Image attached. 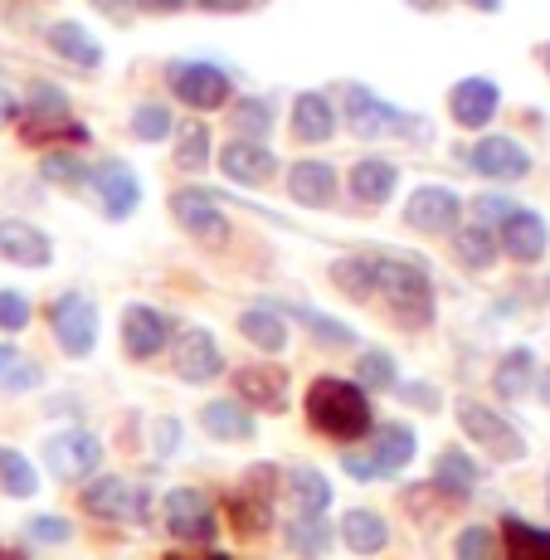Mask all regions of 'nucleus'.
I'll return each instance as SVG.
<instances>
[{
    "instance_id": "f257e3e1",
    "label": "nucleus",
    "mask_w": 550,
    "mask_h": 560,
    "mask_svg": "<svg viewBox=\"0 0 550 560\" xmlns=\"http://www.w3.org/2000/svg\"><path fill=\"white\" fill-rule=\"evenodd\" d=\"M375 298L385 303L395 327L405 331H424L438 317L434 278H429L424 258L414 254H375Z\"/></svg>"
},
{
    "instance_id": "f03ea898",
    "label": "nucleus",
    "mask_w": 550,
    "mask_h": 560,
    "mask_svg": "<svg viewBox=\"0 0 550 560\" xmlns=\"http://www.w3.org/2000/svg\"><path fill=\"white\" fill-rule=\"evenodd\" d=\"M302 409H307V424L317 429L321 439H337V444H361L375 429V409L371 395L361 390L347 375H317L302 395Z\"/></svg>"
},
{
    "instance_id": "7ed1b4c3",
    "label": "nucleus",
    "mask_w": 550,
    "mask_h": 560,
    "mask_svg": "<svg viewBox=\"0 0 550 560\" xmlns=\"http://www.w3.org/2000/svg\"><path fill=\"white\" fill-rule=\"evenodd\" d=\"M414 454H419V439L409 424H375L361 444H351L347 454H341V468H347V478H355V482H381V478L405 472L409 463H414Z\"/></svg>"
},
{
    "instance_id": "20e7f679",
    "label": "nucleus",
    "mask_w": 550,
    "mask_h": 560,
    "mask_svg": "<svg viewBox=\"0 0 550 560\" xmlns=\"http://www.w3.org/2000/svg\"><path fill=\"white\" fill-rule=\"evenodd\" d=\"M341 113H347L351 132L365 137V142H375V137H414V142H424V137H429L424 117H409L405 107L375 98L365 83H351V89H347V107H341Z\"/></svg>"
},
{
    "instance_id": "39448f33",
    "label": "nucleus",
    "mask_w": 550,
    "mask_h": 560,
    "mask_svg": "<svg viewBox=\"0 0 550 560\" xmlns=\"http://www.w3.org/2000/svg\"><path fill=\"white\" fill-rule=\"evenodd\" d=\"M453 415H458V429H463V434H468L472 444H478L492 463H522V458H526L522 429H516L506 415H498L492 405H482V400H472V395H463V400L453 405Z\"/></svg>"
},
{
    "instance_id": "423d86ee",
    "label": "nucleus",
    "mask_w": 550,
    "mask_h": 560,
    "mask_svg": "<svg viewBox=\"0 0 550 560\" xmlns=\"http://www.w3.org/2000/svg\"><path fill=\"white\" fill-rule=\"evenodd\" d=\"M278 508V468L273 463H254L239 478V488L230 492V522L239 536H264L273 526Z\"/></svg>"
},
{
    "instance_id": "0eeeda50",
    "label": "nucleus",
    "mask_w": 550,
    "mask_h": 560,
    "mask_svg": "<svg viewBox=\"0 0 550 560\" xmlns=\"http://www.w3.org/2000/svg\"><path fill=\"white\" fill-rule=\"evenodd\" d=\"M83 512L98 516V522H147L151 512V492L142 482L122 478V472H98V478L83 482Z\"/></svg>"
},
{
    "instance_id": "6e6552de",
    "label": "nucleus",
    "mask_w": 550,
    "mask_h": 560,
    "mask_svg": "<svg viewBox=\"0 0 550 560\" xmlns=\"http://www.w3.org/2000/svg\"><path fill=\"white\" fill-rule=\"evenodd\" d=\"M49 327L63 357L73 361L93 357V347H98V303L89 293H79V288H69V293H59L49 303Z\"/></svg>"
},
{
    "instance_id": "1a4fd4ad",
    "label": "nucleus",
    "mask_w": 550,
    "mask_h": 560,
    "mask_svg": "<svg viewBox=\"0 0 550 560\" xmlns=\"http://www.w3.org/2000/svg\"><path fill=\"white\" fill-rule=\"evenodd\" d=\"M161 516H166V532L176 536L180 546H190V551L214 546V536H220V516H214L210 498H204L200 488H171L166 498H161Z\"/></svg>"
},
{
    "instance_id": "9d476101",
    "label": "nucleus",
    "mask_w": 550,
    "mask_h": 560,
    "mask_svg": "<svg viewBox=\"0 0 550 560\" xmlns=\"http://www.w3.org/2000/svg\"><path fill=\"white\" fill-rule=\"evenodd\" d=\"M45 468L59 482H89L103 468V439L93 429H59L45 439Z\"/></svg>"
},
{
    "instance_id": "9b49d317",
    "label": "nucleus",
    "mask_w": 550,
    "mask_h": 560,
    "mask_svg": "<svg viewBox=\"0 0 550 560\" xmlns=\"http://www.w3.org/2000/svg\"><path fill=\"white\" fill-rule=\"evenodd\" d=\"M166 83H171V93H176L186 107H196V113H214V107H224L234 93L230 73H224L220 63H204V59H176L166 69Z\"/></svg>"
},
{
    "instance_id": "f8f14e48",
    "label": "nucleus",
    "mask_w": 550,
    "mask_h": 560,
    "mask_svg": "<svg viewBox=\"0 0 550 560\" xmlns=\"http://www.w3.org/2000/svg\"><path fill=\"white\" fill-rule=\"evenodd\" d=\"M89 190L98 196V210L117 224L127 214H137V205H142V180L122 156H103L98 166H89Z\"/></svg>"
},
{
    "instance_id": "ddd939ff",
    "label": "nucleus",
    "mask_w": 550,
    "mask_h": 560,
    "mask_svg": "<svg viewBox=\"0 0 550 560\" xmlns=\"http://www.w3.org/2000/svg\"><path fill=\"white\" fill-rule=\"evenodd\" d=\"M171 214L176 224L200 244H224L230 240V214L220 210V196L214 190H200V186H186L171 196Z\"/></svg>"
},
{
    "instance_id": "4468645a",
    "label": "nucleus",
    "mask_w": 550,
    "mask_h": 560,
    "mask_svg": "<svg viewBox=\"0 0 550 560\" xmlns=\"http://www.w3.org/2000/svg\"><path fill=\"white\" fill-rule=\"evenodd\" d=\"M171 365H176V375L186 385H210L224 375V351H220V341H214V331L190 327L171 341Z\"/></svg>"
},
{
    "instance_id": "2eb2a0df",
    "label": "nucleus",
    "mask_w": 550,
    "mask_h": 560,
    "mask_svg": "<svg viewBox=\"0 0 550 560\" xmlns=\"http://www.w3.org/2000/svg\"><path fill=\"white\" fill-rule=\"evenodd\" d=\"M405 224L414 234H453L463 224V200L448 186H419L405 200Z\"/></svg>"
},
{
    "instance_id": "dca6fc26",
    "label": "nucleus",
    "mask_w": 550,
    "mask_h": 560,
    "mask_svg": "<svg viewBox=\"0 0 550 560\" xmlns=\"http://www.w3.org/2000/svg\"><path fill=\"white\" fill-rule=\"evenodd\" d=\"M463 166H472L488 180H522L531 176V152H526L516 137H482L463 152Z\"/></svg>"
},
{
    "instance_id": "f3484780",
    "label": "nucleus",
    "mask_w": 550,
    "mask_h": 560,
    "mask_svg": "<svg viewBox=\"0 0 550 560\" xmlns=\"http://www.w3.org/2000/svg\"><path fill=\"white\" fill-rule=\"evenodd\" d=\"M171 337H176V322L166 317V312L147 307V303H132L122 312V351L132 361H151L161 357V351L171 347Z\"/></svg>"
},
{
    "instance_id": "a211bd4d",
    "label": "nucleus",
    "mask_w": 550,
    "mask_h": 560,
    "mask_svg": "<svg viewBox=\"0 0 550 560\" xmlns=\"http://www.w3.org/2000/svg\"><path fill=\"white\" fill-rule=\"evenodd\" d=\"M498 249L512 258V264H541L546 249H550V224L536 210H522V205H516V210L498 224Z\"/></svg>"
},
{
    "instance_id": "6ab92c4d",
    "label": "nucleus",
    "mask_w": 550,
    "mask_h": 560,
    "mask_svg": "<svg viewBox=\"0 0 550 560\" xmlns=\"http://www.w3.org/2000/svg\"><path fill=\"white\" fill-rule=\"evenodd\" d=\"M502 113V89L492 79H458L448 89V117L458 127H468V132H478V127H488L492 117Z\"/></svg>"
},
{
    "instance_id": "aec40b11",
    "label": "nucleus",
    "mask_w": 550,
    "mask_h": 560,
    "mask_svg": "<svg viewBox=\"0 0 550 560\" xmlns=\"http://www.w3.org/2000/svg\"><path fill=\"white\" fill-rule=\"evenodd\" d=\"M234 400L239 405H249V409H264V415H283L288 409V371L283 365H268V361H258V365H239L234 371Z\"/></svg>"
},
{
    "instance_id": "412c9836",
    "label": "nucleus",
    "mask_w": 550,
    "mask_h": 560,
    "mask_svg": "<svg viewBox=\"0 0 550 560\" xmlns=\"http://www.w3.org/2000/svg\"><path fill=\"white\" fill-rule=\"evenodd\" d=\"M288 196H293L302 210H331L341 196V176L331 161H293L288 166Z\"/></svg>"
},
{
    "instance_id": "4be33fe9",
    "label": "nucleus",
    "mask_w": 550,
    "mask_h": 560,
    "mask_svg": "<svg viewBox=\"0 0 550 560\" xmlns=\"http://www.w3.org/2000/svg\"><path fill=\"white\" fill-rule=\"evenodd\" d=\"M0 258L15 268H49L54 264V240L45 230L25 220H0Z\"/></svg>"
},
{
    "instance_id": "5701e85b",
    "label": "nucleus",
    "mask_w": 550,
    "mask_h": 560,
    "mask_svg": "<svg viewBox=\"0 0 550 560\" xmlns=\"http://www.w3.org/2000/svg\"><path fill=\"white\" fill-rule=\"evenodd\" d=\"M220 171L239 186H268L278 176V156L268 152V142H239L234 137L230 147H220Z\"/></svg>"
},
{
    "instance_id": "b1692460",
    "label": "nucleus",
    "mask_w": 550,
    "mask_h": 560,
    "mask_svg": "<svg viewBox=\"0 0 550 560\" xmlns=\"http://www.w3.org/2000/svg\"><path fill=\"white\" fill-rule=\"evenodd\" d=\"M395 186H400V166L385 161V156H361L351 166V176H347V190L355 196V205H371V210L390 200Z\"/></svg>"
},
{
    "instance_id": "393cba45",
    "label": "nucleus",
    "mask_w": 550,
    "mask_h": 560,
    "mask_svg": "<svg viewBox=\"0 0 550 560\" xmlns=\"http://www.w3.org/2000/svg\"><path fill=\"white\" fill-rule=\"evenodd\" d=\"M200 429L210 439H220V444H249L258 434V419L239 400H210V405H200Z\"/></svg>"
},
{
    "instance_id": "a878e982",
    "label": "nucleus",
    "mask_w": 550,
    "mask_h": 560,
    "mask_svg": "<svg viewBox=\"0 0 550 560\" xmlns=\"http://www.w3.org/2000/svg\"><path fill=\"white\" fill-rule=\"evenodd\" d=\"M478 478H482V468L472 463V454H463V448H444V454L434 458L429 492H438V498H448V502H463V498H472Z\"/></svg>"
},
{
    "instance_id": "bb28decb",
    "label": "nucleus",
    "mask_w": 550,
    "mask_h": 560,
    "mask_svg": "<svg viewBox=\"0 0 550 560\" xmlns=\"http://www.w3.org/2000/svg\"><path fill=\"white\" fill-rule=\"evenodd\" d=\"M45 39H49V49L59 54V59L73 63V69H83V73L103 69V45L79 25V20H54V25L45 30Z\"/></svg>"
},
{
    "instance_id": "cd10ccee",
    "label": "nucleus",
    "mask_w": 550,
    "mask_h": 560,
    "mask_svg": "<svg viewBox=\"0 0 550 560\" xmlns=\"http://www.w3.org/2000/svg\"><path fill=\"white\" fill-rule=\"evenodd\" d=\"M337 536H341V546L355 551V556H381L385 546H390V522L371 508H351L347 516H341Z\"/></svg>"
},
{
    "instance_id": "c85d7f7f",
    "label": "nucleus",
    "mask_w": 550,
    "mask_h": 560,
    "mask_svg": "<svg viewBox=\"0 0 550 560\" xmlns=\"http://www.w3.org/2000/svg\"><path fill=\"white\" fill-rule=\"evenodd\" d=\"M331 132H337V107H331L327 93H297L293 98V137L302 147L312 142H331Z\"/></svg>"
},
{
    "instance_id": "c756f323",
    "label": "nucleus",
    "mask_w": 550,
    "mask_h": 560,
    "mask_svg": "<svg viewBox=\"0 0 550 560\" xmlns=\"http://www.w3.org/2000/svg\"><path fill=\"white\" fill-rule=\"evenodd\" d=\"M239 337L254 341L268 357H278V351H288V317L273 303H254L239 312Z\"/></svg>"
},
{
    "instance_id": "7c9ffc66",
    "label": "nucleus",
    "mask_w": 550,
    "mask_h": 560,
    "mask_svg": "<svg viewBox=\"0 0 550 560\" xmlns=\"http://www.w3.org/2000/svg\"><path fill=\"white\" fill-rule=\"evenodd\" d=\"M536 375H541L536 351L531 347H512L498 365H492V390H498L502 400H522V395L536 390Z\"/></svg>"
},
{
    "instance_id": "2f4dec72",
    "label": "nucleus",
    "mask_w": 550,
    "mask_h": 560,
    "mask_svg": "<svg viewBox=\"0 0 550 560\" xmlns=\"http://www.w3.org/2000/svg\"><path fill=\"white\" fill-rule=\"evenodd\" d=\"M273 307L283 312V317H293L297 327H307L317 347H327V351H347V347H355V331L347 327V322L327 317V312H317V307H307V303H273Z\"/></svg>"
},
{
    "instance_id": "473e14b6",
    "label": "nucleus",
    "mask_w": 550,
    "mask_h": 560,
    "mask_svg": "<svg viewBox=\"0 0 550 560\" xmlns=\"http://www.w3.org/2000/svg\"><path fill=\"white\" fill-rule=\"evenodd\" d=\"M288 498H293V512L297 516H327L331 508V482L327 472H317L312 463H297V468H288Z\"/></svg>"
},
{
    "instance_id": "72a5a7b5",
    "label": "nucleus",
    "mask_w": 550,
    "mask_h": 560,
    "mask_svg": "<svg viewBox=\"0 0 550 560\" xmlns=\"http://www.w3.org/2000/svg\"><path fill=\"white\" fill-rule=\"evenodd\" d=\"M327 273L347 303H371L375 298V254H341Z\"/></svg>"
},
{
    "instance_id": "f704fd0d",
    "label": "nucleus",
    "mask_w": 550,
    "mask_h": 560,
    "mask_svg": "<svg viewBox=\"0 0 550 560\" xmlns=\"http://www.w3.org/2000/svg\"><path fill=\"white\" fill-rule=\"evenodd\" d=\"M498 234L482 230V224H458L453 230V258H458L468 273H488L492 264H498Z\"/></svg>"
},
{
    "instance_id": "c9c22d12",
    "label": "nucleus",
    "mask_w": 550,
    "mask_h": 560,
    "mask_svg": "<svg viewBox=\"0 0 550 560\" xmlns=\"http://www.w3.org/2000/svg\"><path fill=\"white\" fill-rule=\"evenodd\" d=\"M283 541H288V551H297V556H327L331 551V541H337V526L327 522V516H288L283 522Z\"/></svg>"
},
{
    "instance_id": "e433bc0d",
    "label": "nucleus",
    "mask_w": 550,
    "mask_h": 560,
    "mask_svg": "<svg viewBox=\"0 0 550 560\" xmlns=\"http://www.w3.org/2000/svg\"><path fill=\"white\" fill-rule=\"evenodd\" d=\"M502 560H550V532L522 522V516H506L502 522Z\"/></svg>"
},
{
    "instance_id": "4c0bfd02",
    "label": "nucleus",
    "mask_w": 550,
    "mask_h": 560,
    "mask_svg": "<svg viewBox=\"0 0 550 560\" xmlns=\"http://www.w3.org/2000/svg\"><path fill=\"white\" fill-rule=\"evenodd\" d=\"M69 93L59 89V83H49V79H35L25 89V103H20V117H30V122H63V117H73L69 113Z\"/></svg>"
},
{
    "instance_id": "58836bf2",
    "label": "nucleus",
    "mask_w": 550,
    "mask_h": 560,
    "mask_svg": "<svg viewBox=\"0 0 550 560\" xmlns=\"http://www.w3.org/2000/svg\"><path fill=\"white\" fill-rule=\"evenodd\" d=\"M273 122H278V113H273V103L268 98H239L230 107V127H234L239 142H268Z\"/></svg>"
},
{
    "instance_id": "ea45409f",
    "label": "nucleus",
    "mask_w": 550,
    "mask_h": 560,
    "mask_svg": "<svg viewBox=\"0 0 550 560\" xmlns=\"http://www.w3.org/2000/svg\"><path fill=\"white\" fill-rule=\"evenodd\" d=\"M351 381L361 385L365 395H371V390H395V385H400V365H395L390 351L365 347L361 357H355V375H351Z\"/></svg>"
},
{
    "instance_id": "a19ab883",
    "label": "nucleus",
    "mask_w": 550,
    "mask_h": 560,
    "mask_svg": "<svg viewBox=\"0 0 550 560\" xmlns=\"http://www.w3.org/2000/svg\"><path fill=\"white\" fill-rule=\"evenodd\" d=\"M0 492L5 498H35L39 492V472L20 448H5L0 444Z\"/></svg>"
},
{
    "instance_id": "79ce46f5",
    "label": "nucleus",
    "mask_w": 550,
    "mask_h": 560,
    "mask_svg": "<svg viewBox=\"0 0 550 560\" xmlns=\"http://www.w3.org/2000/svg\"><path fill=\"white\" fill-rule=\"evenodd\" d=\"M210 147H214L210 127H204L200 117H196V122H186V127H180V132H176V166L196 176V171L210 166Z\"/></svg>"
},
{
    "instance_id": "37998d69",
    "label": "nucleus",
    "mask_w": 550,
    "mask_h": 560,
    "mask_svg": "<svg viewBox=\"0 0 550 560\" xmlns=\"http://www.w3.org/2000/svg\"><path fill=\"white\" fill-rule=\"evenodd\" d=\"M39 176L49 180V186H89V161L73 156V152H45V161H39Z\"/></svg>"
},
{
    "instance_id": "c03bdc74",
    "label": "nucleus",
    "mask_w": 550,
    "mask_h": 560,
    "mask_svg": "<svg viewBox=\"0 0 550 560\" xmlns=\"http://www.w3.org/2000/svg\"><path fill=\"white\" fill-rule=\"evenodd\" d=\"M171 132H176L171 107H161V103H137L132 107V137L137 142H166Z\"/></svg>"
},
{
    "instance_id": "a18cd8bd",
    "label": "nucleus",
    "mask_w": 550,
    "mask_h": 560,
    "mask_svg": "<svg viewBox=\"0 0 550 560\" xmlns=\"http://www.w3.org/2000/svg\"><path fill=\"white\" fill-rule=\"evenodd\" d=\"M453 551H458V560H502V541L492 526H463Z\"/></svg>"
},
{
    "instance_id": "49530a36",
    "label": "nucleus",
    "mask_w": 550,
    "mask_h": 560,
    "mask_svg": "<svg viewBox=\"0 0 550 560\" xmlns=\"http://www.w3.org/2000/svg\"><path fill=\"white\" fill-rule=\"evenodd\" d=\"M25 541L30 546H69L73 541V522L69 516H30Z\"/></svg>"
},
{
    "instance_id": "de8ad7c7",
    "label": "nucleus",
    "mask_w": 550,
    "mask_h": 560,
    "mask_svg": "<svg viewBox=\"0 0 550 560\" xmlns=\"http://www.w3.org/2000/svg\"><path fill=\"white\" fill-rule=\"evenodd\" d=\"M39 381H45V371H39L35 361H25V357H15L5 371H0V390L5 395H25V390H35Z\"/></svg>"
},
{
    "instance_id": "09e8293b",
    "label": "nucleus",
    "mask_w": 550,
    "mask_h": 560,
    "mask_svg": "<svg viewBox=\"0 0 550 560\" xmlns=\"http://www.w3.org/2000/svg\"><path fill=\"white\" fill-rule=\"evenodd\" d=\"M30 317H35L30 298L15 293V288H0V331H25Z\"/></svg>"
},
{
    "instance_id": "8fccbe9b",
    "label": "nucleus",
    "mask_w": 550,
    "mask_h": 560,
    "mask_svg": "<svg viewBox=\"0 0 550 560\" xmlns=\"http://www.w3.org/2000/svg\"><path fill=\"white\" fill-rule=\"evenodd\" d=\"M512 210H516L512 196H492V190H488V196H478V200H472V224H482V230H492V234H498V224H502Z\"/></svg>"
},
{
    "instance_id": "3c124183",
    "label": "nucleus",
    "mask_w": 550,
    "mask_h": 560,
    "mask_svg": "<svg viewBox=\"0 0 550 560\" xmlns=\"http://www.w3.org/2000/svg\"><path fill=\"white\" fill-rule=\"evenodd\" d=\"M395 395H400L405 405H414V409H429V415H434V409L444 405L438 385H424V381H400V385H395Z\"/></svg>"
},
{
    "instance_id": "603ef678",
    "label": "nucleus",
    "mask_w": 550,
    "mask_h": 560,
    "mask_svg": "<svg viewBox=\"0 0 550 560\" xmlns=\"http://www.w3.org/2000/svg\"><path fill=\"white\" fill-rule=\"evenodd\" d=\"M176 444H180V424H176V419H161V424H156V454L166 458Z\"/></svg>"
},
{
    "instance_id": "864d4df0",
    "label": "nucleus",
    "mask_w": 550,
    "mask_h": 560,
    "mask_svg": "<svg viewBox=\"0 0 550 560\" xmlns=\"http://www.w3.org/2000/svg\"><path fill=\"white\" fill-rule=\"evenodd\" d=\"M93 10H103L107 20H117V25H127L132 20V0H89Z\"/></svg>"
},
{
    "instance_id": "5fc2aeb1",
    "label": "nucleus",
    "mask_w": 550,
    "mask_h": 560,
    "mask_svg": "<svg viewBox=\"0 0 550 560\" xmlns=\"http://www.w3.org/2000/svg\"><path fill=\"white\" fill-rule=\"evenodd\" d=\"M186 5L190 0H132V10H142V15H176Z\"/></svg>"
},
{
    "instance_id": "6e6d98bb",
    "label": "nucleus",
    "mask_w": 550,
    "mask_h": 560,
    "mask_svg": "<svg viewBox=\"0 0 550 560\" xmlns=\"http://www.w3.org/2000/svg\"><path fill=\"white\" fill-rule=\"evenodd\" d=\"M15 117H20V98L5 89V83H0V132H5V127L15 122Z\"/></svg>"
},
{
    "instance_id": "4d7b16f0",
    "label": "nucleus",
    "mask_w": 550,
    "mask_h": 560,
    "mask_svg": "<svg viewBox=\"0 0 550 560\" xmlns=\"http://www.w3.org/2000/svg\"><path fill=\"white\" fill-rule=\"evenodd\" d=\"M200 10H214V15H234V10H249L254 0H196Z\"/></svg>"
},
{
    "instance_id": "13d9d810",
    "label": "nucleus",
    "mask_w": 550,
    "mask_h": 560,
    "mask_svg": "<svg viewBox=\"0 0 550 560\" xmlns=\"http://www.w3.org/2000/svg\"><path fill=\"white\" fill-rule=\"evenodd\" d=\"M536 395H541V405L550 409V365H546L541 375H536Z\"/></svg>"
},
{
    "instance_id": "bf43d9fd",
    "label": "nucleus",
    "mask_w": 550,
    "mask_h": 560,
    "mask_svg": "<svg viewBox=\"0 0 550 560\" xmlns=\"http://www.w3.org/2000/svg\"><path fill=\"white\" fill-rule=\"evenodd\" d=\"M463 5L482 10V15H498V10H502V0H463Z\"/></svg>"
},
{
    "instance_id": "052dcab7",
    "label": "nucleus",
    "mask_w": 550,
    "mask_h": 560,
    "mask_svg": "<svg viewBox=\"0 0 550 560\" xmlns=\"http://www.w3.org/2000/svg\"><path fill=\"white\" fill-rule=\"evenodd\" d=\"M405 5H409V10H444L448 0H405Z\"/></svg>"
},
{
    "instance_id": "680f3d73",
    "label": "nucleus",
    "mask_w": 550,
    "mask_h": 560,
    "mask_svg": "<svg viewBox=\"0 0 550 560\" xmlns=\"http://www.w3.org/2000/svg\"><path fill=\"white\" fill-rule=\"evenodd\" d=\"M15 357H20V351H15V347H0V371H5V365H10V361H15Z\"/></svg>"
},
{
    "instance_id": "e2e57ef3",
    "label": "nucleus",
    "mask_w": 550,
    "mask_h": 560,
    "mask_svg": "<svg viewBox=\"0 0 550 560\" xmlns=\"http://www.w3.org/2000/svg\"><path fill=\"white\" fill-rule=\"evenodd\" d=\"M200 560H230V551H204Z\"/></svg>"
},
{
    "instance_id": "0e129e2a",
    "label": "nucleus",
    "mask_w": 550,
    "mask_h": 560,
    "mask_svg": "<svg viewBox=\"0 0 550 560\" xmlns=\"http://www.w3.org/2000/svg\"><path fill=\"white\" fill-rule=\"evenodd\" d=\"M541 59H546V73H550V45H546V49H541Z\"/></svg>"
},
{
    "instance_id": "69168bd1",
    "label": "nucleus",
    "mask_w": 550,
    "mask_h": 560,
    "mask_svg": "<svg viewBox=\"0 0 550 560\" xmlns=\"http://www.w3.org/2000/svg\"><path fill=\"white\" fill-rule=\"evenodd\" d=\"M546 508H550V472H546Z\"/></svg>"
},
{
    "instance_id": "338daca9",
    "label": "nucleus",
    "mask_w": 550,
    "mask_h": 560,
    "mask_svg": "<svg viewBox=\"0 0 550 560\" xmlns=\"http://www.w3.org/2000/svg\"><path fill=\"white\" fill-rule=\"evenodd\" d=\"M5 560H25V556H5Z\"/></svg>"
}]
</instances>
